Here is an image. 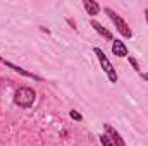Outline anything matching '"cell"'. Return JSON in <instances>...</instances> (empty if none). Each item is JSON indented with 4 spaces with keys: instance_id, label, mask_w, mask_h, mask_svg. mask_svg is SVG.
I'll return each mask as SVG.
<instances>
[{
    "instance_id": "6da1fadb",
    "label": "cell",
    "mask_w": 148,
    "mask_h": 146,
    "mask_svg": "<svg viewBox=\"0 0 148 146\" xmlns=\"http://www.w3.org/2000/svg\"><path fill=\"white\" fill-rule=\"evenodd\" d=\"M35 98H36V93L31 88H19L14 95V103L19 105V107L28 108L35 103Z\"/></svg>"
},
{
    "instance_id": "7a4b0ae2",
    "label": "cell",
    "mask_w": 148,
    "mask_h": 146,
    "mask_svg": "<svg viewBox=\"0 0 148 146\" xmlns=\"http://www.w3.org/2000/svg\"><path fill=\"white\" fill-rule=\"evenodd\" d=\"M105 12H107V16L110 17V21L114 23V24H115L117 31H119L122 36H124V38H131V36H133V31L129 29V26L126 24V21H124L122 17H119V16H117V14H115L112 9H109V7L105 9Z\"/></svg>"
},
{
    "instance_id": "3957f363",
    "label": "cell",
    "mask_w": 148,
    "mask_h": 146,
    "mask_svg": "<svg viewBox=\"0 0 148 146\" xmlns=\"http://www.w3.org/2000/svg\"><path fill=\"white\" fill-rule=\"evenodd\" d=\"M95 53H97V57H98V62H100L102 69H103V71H105V74H107L109 81H110V83H117V74H115V69L112 67V64L109 62L107 55H105L100 48H95Z\"/></svg>"
},
{
    "instance_id": "277c9868",
    "label": "cell",
    "mask_w": 148,
    "mask_h": 146,
    "mask_svg": "<svg viewBox=\"0 0 148 146\" xmlns=\"http://www.w3.org/2000/svg\"><path fill=\"white\" fill-rule=\"evenodd\" d=\"M105 132H107L105 136H107V138H109V139L112 141V145H114V146H126L124 139L121 138V134H119V132H117V131H115L112 126L105 124Z\"/></svg>"
},
{
    "instance_id": "5b68a950",
    "label": "cell",
    "mask_w": 148,
    "mask_h": 146,
    "mask_svg": "<svg viewBox=\"0 0 148 146\" xmlns=\"http://www.w3.org/2000/svg\"><path fill=\"white\" fill-rule=\"evenodd\" d=\"M112 52H114V55H117V57H127V48H126V45H124L122 41H119V40L114 41Z\"/></svg>"
},
{
    "instance_id": "8992f818",
    "label": "cell",
    "mask_w": 148,
    "mask_h": 146,
    "mask_svg": "<svg viewBox=\"0 0 148 146\" xmlns=\"http://www.w3.org/2000/svg\"><path fill=\"white\" fill-rule=\"evenodd\" d=\"M83 5H84L86 12H88L90 16H97V14L100 12V5H98L97 2H93V0H84Z\"/></svg>"
},
{
    "instance_id": "52a82bcc",
    "label": "cell",
    "mask_w": 148,
    "mask_h": 146,
    "mask_svg": "<svg viewBox=\"0 0 148 146\" xmlns=\"http://www.w3.org/2000/svg\"><path fill=\"white\" fill-rule=\"evenodd\" d=\"M91 26L95 28V31H97L98 35H102V36L105 38V40H112V33H110V31H107V29H105V28H103V26H102L100 23L93 21V23H91Z\"/></svg>"
},
{
    "instance_id": "ba28073f",
    "label": "cell",
    "mask_w": 148,
    "mask_h": 146,
    "mask_svg": "<svg viewBox=\"0 0 148 146\" xmlns=\"http://www.w3.org/2000/svg\"><path fill=\"white\" fill-rule=\"evenodd\" d=\"M100 143H102V146H114L112 141L107 138V136H100Z\"/></svg>"
},
{
    "instance_id": "9c48e42d",
    "label": "cell",
    "mask_w": 148,
    "mask_h": 146,
    "mask_svg": "<svg viewBox=\"0 0 148 146\" xmlns=\"http://www.w3.org/2000/svg\"><path fill=\"white\" fill-rule=\"evenodd\" d=\"M127 57H129V55H127ZM129 62H131V65L134 67V71H136V72H140V65H138V62H136L133 57H129Z\"/></svg>"
},
{
    "instance_id": "30bf717a",
    "label": "cell",
    "mask_w": 148,
    "mask_h": 146,
    "mask_svg": "<svg viewBox=\"0 0 148 146\" xmlns=\"http://www.w3.org/2000/svg\"><path fill=\"white\" fill-rule=\"evenodd\" d=\"M69 115H71L73 119H76V120H81V119H83V117H81V113H77L76 110H71V113H69Z\"/></svg>"
},
{
    "instance_id": "8fae6325",
    "label": "cell",
    "mask_w": 148,
    "mask_h": 146,
    "mask_svg": "<svg viewBox=\"0 0 148 146\" xmlns=\"http://www.w3.org/2000/svg\"><path fill=\"white\" fill-rule=\"evenodd\" d=\"M141 76H143V79H147V81H148V72L147 74H141Z\"/></svg>"
},
{
    "instance_id": "7c38bea8",
    "label": "cell",
    "mask_w": 148,
    "mask_h": 146,
    "mask_svg": "<svg viewBox=\"0 0 148 146\" xmlns=\"http://www.w3.org/2000/svg\"><path fill=\"white\" fill-rule=\"evenodd\" d=\"M145 14H147V21H148V9H147V10H145Z\"/></svg>"
}]
</instances>
